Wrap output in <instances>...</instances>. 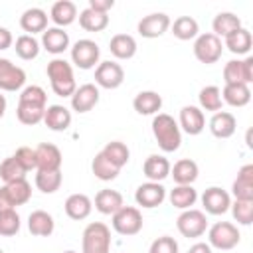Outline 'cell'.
<instances>
[{"instance_id": "cell-1", "label": "cell", "mask_w": 253, "mask_h": 253, "mask_svg": "<svg viewBox=\"0 0 253 253\" xmlns=\"http://www.w3.org/2000/svg\"><path fill=\"white\" fill-rule=\"evenodd\" d=\"M47 107V95L43 87L40 85H26L20 91L18 107H16V117L22 125L34 126L43 121V113Z\"/></svg>"}, {"instance_id": "cell-2", "label": "cell", "mask_w": 253, "mask_h": 253, "mask_svg": "<svg viewBox=\"0 0 253 253\" xmlns=\"http://www.w3.org/2000/svg\"><path fill=\"white\" fill-rule=\"evenodd\" d=\"M152 134L164 152H176L182 144V130L178 121L168 113H158L152 119Z\"/></svg>"}, {"instance_id": "cell-3", "label": "cell", "mask_w": 253, "mask_h": 253, "mask_svg": "<svg viewBox=\"0 0 253 253\" xmlns=\"http://www.w3.org/2000/svg\"><path fill=\"white\" fill-rule=\"evenodd\" d=\"M45 73H47V79H49V85L53 89L55 95L59 97H71L77 89V83H75V75H73V67L69 61L61 59V57H55L47 63L45 67Z\"/></svg>"}, {"instance_id": "cell-4", "label": "cell", "mask_w": 253, "mask_h": 253, "mask_svg": "<svg viewBox=\"0 0 253 253\" xmlns=\"http://www.w3.org/2000/svg\"><path fill=\"white\" fill-rule=\"evenodd\" d=\"M111 229L103 221H91L81 235L83 253H111Z\"/></svg>"}, {"instance_id": "cell-5", "label": "cell", "mask_w": 253, "mask_h": 253, "mask_svg": "<svg viewBox=\"0 0 253 253\" xmlns=\"http://www.w3.org/2000/svg\"><path fill=\"white\" fill-rule=\"evenodd\" d=\"M239 239H241V233L237 225H233L231 221H215L208 229V245L211 249L229 251L239 243Z\"/></svg>"}, {"instance_id": "cell-6", "label": "cell", "mask_w": 253, "mask_h": 253, "mask_svg": "<svg viewBox=\"0 0 253 253\" xmlns=\"http://www.w3.org/2000/svg\"><path fill=\"white\" fill-rule=\"evenodd\" d=\"M113 229L121 235H136L142 229V213L138 208L134 206H123L119 211H115L113 215Z\"/></svg>"}, {"instance_id": "cell-7", "label": "cell", "mask_w": 253, "mask_h": 253, "mask_svg": "<svg viewBox=\"0 0 253 253\" xmlns=\"http://www.w3.org/2000/svg\"><path fill=\"white\" fill-rule=\"evenodd\" d=\"M221 51H223V43L211 32L200 34L194 42V55L200 63H206V65L215 63L221 57Z\"/></svg>"}, {"instance_id": "cell-8", "label": "cell", "mask_w": 253, "mask_h": 253, "mask_svg": "<svg viewBox=\"0 0 253 253\" xmlns=\"http://www.w3.org/2000/svg\"><path fill=\"white\" fill-rule=\"evenodd\" d=\"M99 57H101V49L93 40L83 38L71 45V61L79 69H93L95 65H99Z\"/></svg>"}, {"instance_id": "cell-9", "label": "cell", "mask_w": 253, "mask_h": 253, "mask_svg": "<svg viewBox=\"0 0 253 253\" xmlns=\"http://www.w3.org/2000/svg\"><path fill=\"white\" fill-rule=\"evenodd\" d=\"M176 227H178V231L184 235V237H202L204 233H206V229H208V217H206V213L202 211V210H194V208H190V210H184L180 215H178V219H176Z\"/></svg>"}, {"instance_id": "cell-10", "label": "cell", "mask_w": 253, "mask_h": 253, "mask_svg": "<svg viewBox=\"0 0 253 253\" xmlns=\"http://www.w3.org/2000/svg\"><path fill=\"white\" fill-rule=\"evenodd\" d=\"M125 81V69L117 61H99L95 67V85L103 89H117Z\"/></svg>"}, {"instance_id": "cell-11", "label": "cell", "mask_w": 253, "mask_h": 253, "mask_svg": "<svg viewBox=\"0 0 253 253\" xmlns=\"http://www.w3.org/2000/svg\"><path fill=\"white\" fill-rule=\"evenodd\" d=\"M223 81L227 83H243L249 85L253 81V57L247 55L245 59H231L223 67Z\"/></svg>"}, {"instance_id": "cell-12", "label": "cell", "mask_w": 253, "mask_h": 253, "mask_svg": "<svg viewBox=\"0 0 253 253\" xmlns=\"http://www.w3.org/2000/svg\"><path fill=\"white\" fill-rule=\"evenodd\" d=\"M61 150L51 142H42L36 146V172H55L61 170Z\"/></svg>"}, {"instance_id": "cell-13", "label": "cell", "mask_w": 253, "mask_h": 253, "mask_svg": "<svg viewBox=\"0 0 253 253\" xmlns=\"http://www.w3.org/2000/svg\"><path fill=\"white\" fill-rule=\"evenodd\" d=\"M26 85V71L6 57H0V91H20Z\"/></svg>"}, {"instance_id": "cell-14", "label": "cell", "mask_w": 253, "mask_h": 253, "mask_svg": "<svg viewBox=\"0 0 253 253\" xmlns=\"http://www.w3.org/2000/svg\"><path fill=\"white\" fill-rule=\"evenodd\" d=\"M168 28H170V16L164 12H152V14L144 16L136 26L138 34L146 40L160 38L164 32H168Z\"/></svg>"}, {"instance_id": "cell-15", "label": "cell", "mask_w": 253, "mask_h": 253, "mask_svg": "<svg viewBox=\"0 0 253 253\" xmlns=\"http://www.w3.org/2000/svg\"><path fill=\"white\" fill-rule=\"evenodd\" d=\"M166 200V188L160 182H144L134 192V202L142 208H158Z\"/></svg>"}, {"instance_id": "cell-16", "label": "cell", "mask_w": 253, "mask_h": 253, "mask_svg": "<svg viewBox=\"0 0 253 253\" xmlns=\"http://www.w3.org/2000/svg\"><path fill=\"white\" fill-rule=\"evenodd\" d=\"M178 126L180 130H184L190 136L200 134L206 128V117L204 111L196 105H186L180 109V119H178Z\"/></svg>"}, {"instance_id": "cell-17", "label": "cell", "mask_w": 253, "mask_h": 253, "mask_svg": "<svg viewBox=\"0 0 253 253\" xmlns=\"http://www.w3.org/2000/svg\"><path fill=\"white\" fill-rule=\"evenodd\" d=\"M202 206L211 215H223L231 206V198L223 188L211 186L202 194Z\"/></svg>"}, {"instance_id": "cell-18", "label": "cell", "mask_w": 253, "mask_h": 253, "mask_svg": "<svg viewBox=\"0 0 253 253\" xmlns=\"http://www.w3.org/2000/svg\"><path fill=\"white\" fill-rule=\"evenodd\" d=\"M99 87L95 83H83L71 95V109L75 113H89L99 103Z\"/></svg>"}, {"instance_id": "cell-19", "label": "cell", "mask_w": 253, "mask_h": 253, "mask_svg": "<svg viewBox=\"0 0 253 253\" xmlns=\"http://www.w3.org/2000/svg\"><path fill=\"white\" fill-rule=\"evenodd\" d=\"M43 123L53 132H63L71 125V111L63 105H47L43 113Z\"/></svg>"}, {"instance_id": "cell-20", "label": "cell", "mask_w": 253, "mask_h": 253, "mask_svg": "<svg viewBox=\"0 0 253 253\" xmlns=\"http://www.w3.org/2000/svg\"><path fill=\"white\" fill-rule=\"evenodd\" d=\"M198 174H200L198 162L192 158H180L170 168V176L174 178L176 186H192L198 180Z\"/></svg>"}, {"instance_id": "cell-21", "label": "cell", "mask_w": 253, "mask_h": 253, "mask_svg": "<svg viewBox=\"0 0 253 253\" xmlns=\"http://www.w3.org/2000/svg\"><path fill=\"white\" fill-rule=\"evenodd\" d=\"M43 49L47 53H53V55H59L63 53L67 47H69V34L63 30V28H47L43 34H42V43Z\"/></svg>"}, {"instance_id": "cell-22", "label": "cell", "mask_w": 253, "mask_h": 253, "mask_svg": "<svg viewBox=\"0 0 253 253\" xmlns=\"http://www.w3.org/2000/svg\"><path fill=\"white\" fill-rule=\"evenodd\" d=\"M28 229L36 237H49L53 233V229H55L53 215L47 213L45 210H34L28 215Z\"/></svg>"}, {"instance_id": "cell-23", "label": "cell", "mask_w": 253, "mask_h": 253, "mask_svg": "<svg viewBox=\"0 0 253 253\" xmlns=\"http://www.w3.org/2000/svg\"><path fill=\"white\" fill-rule=\"evenodd\" d=\"M20 26L28 36L34 34H43L47 30V14L42 8H28L24 10V14L20 16Z\"/></svg>"}, {"instance_id": "cell-24", "label": "cell", "mask_w": 253, "mask_h": 253, "mask_svg": "<svg viewBox=\"0 0 253 253\" xmlns=\"http://www.w3.org/2000/svg\"><path fill=\"white\" fill-rule=\"evenodd\" d=\"M235 128H237V121L227 111H217L210 119V132L215 138H229V136H233Z\"/></svg>"}, {"instance_id": "cell-25", "label": "cell", "mask_w": 253, "mask_h": 253, "mask_svg": "<svg viewBox=\"0 0 253 253\" xmlns=\"http://www.w3.org/2000/svg\"><path fill=\"white\" fill-rule=\"evenodd\" d=\"M170 162L168 158H164L162 154H150L144 164H142V172L148 178V182H162L170 176Z\"/></svg>"}, {"instance_id": "cell-26", "label": "cell", "mask_w": 253, "mask_h": 253, "mask_svg": "<svg viewBox=\"0 0 253 253\" xmlns=\"http://www.w3.org/2000/svg\"><path fill=\"white\" fill-rule=\"evenodd\" d=\"M231 192L235 200H253V164L239 168L237 178L231 184Z\"/></svg>"}, {"instance_id": "cell-27", "label": "cell", "mask_w": 253, "mask_h": 253, "mask_svg": "<svg viewBox=\"0 0 253 253\" xmlns=\"http://www.w3.org/2000/svg\"><path fill=\"white\" fill-rule=\"evenodd\" d=\"M125 206L123 202V194L117 192V190H99L97 196H95V210L103 215H113L115 211H119L121 208Z\"/></svg>"}, {"instance_id": "cell-28", "label": "cell", "mask_w": 253, "mask_h": 253, "mask_svg": "<svg viewBox=\"0 0 253 253\" xmlns=\"http://www.w3.org/2000/svg\"><path fill=\"white\" fill-rule=\"evenodd\" d=\"M63 208H65L67 217H71L75 221H81V219L89 217V213L93 210V202H91V198L87 194H71L65 200Z\"/></svg>"}, {"instance_id": "cell-29", "label": "cell", "mask_w": 253, "mask_h": 253, "mask_svg": "<svg viewBox=\"0 0 253 253\" xmlns=\"http://www.w3.org/2000/svg\"><path fill=\"white\" fill-rule=\"evenodd\" d=\"M49 18L55 24V28H65L69 24L75 22L77 18V6L71 0H57L51 10H49Z\"/></svg>"}, {"instance_id": "cell-30", "label": "cell", "mask_w": 253, "mask_h": 253, "mask_svg": "<svg viewBox=\"0 0 253 253\" xmlns=\"http://www.w3.org/2000/svg\"><path fill=\"white\" fill-rule=\"evenodd\" d=\"M225 42H223V47H227L231 53H235V55H245V53H249V49H251V45H253V36H251V32L247 30V28H239V30H235L233 34H229V36H225L223 38Z\"/></svg>"}, {"instance_id": "cell-31", "label": "cell", "mask_w": 253, "mask_h": 253, "mask_svg": "<svg viewBox=\"0 0 253 253\" xmlns=\"http://www.w3.org/2000/svg\"><path fill=\"white\" fill-rule=\"evenodd\" d=\"M132 107L138 115H158L162 109V97L156 91H140L134 95Z\"/></svg>"}, {"instance_id": "cell-32", "label": "cell", "mask_w": 253, "mask_h": 253, "mask_svg": "<svg viewBox=\"0 0 253 253\" xmlns=\"http://www.w3.org/2000/svg\"><path fill=\"white\" fill-rule=\"evenodd\" d=\"M109 49L117 59H130L136 53V40L130 34H115L109 42Z\"/></svg>"}, {"instance_id": "cell-33", "label": "cell", "mask_w": 253, "mask_h": 253, "mask_svg": "<svg viewBox=\"0 0 253 253\" xmlns=\"http://www.w3.org/2000/svg\"><path fill=\"white\" fill-rule=\"evenodd\" d=\"M221 101L231 107H245L251 101V89L243 83H227L221 91Z\"/></svg>"}, {"instance_id": "cell-34", "label": "cell", "mask_w": 253, "mask_h": 253, "mask_svg": "<svg viewBox=\"0 0 253 253\" xmlns=\"http://www.w3.org/2000/svg\"><path fill=\"white\" fill-rule=\"evenodd\" d=\"M239 28H241V18L235 16L233 12H219L213 18V22H211V30H213L211 34L217 36L219 40L225 38V36H229V34H233Z\"/></svg>"}, {"instance_id": "cell-35", "label": "cell", "mask_w": 253, "mask_h": 253, "mask_svg": "<svg viewBox=\"0 0 253 253\" xmlns=\"http://www.w3.org/2000/svg\"><path fill=\"white\" fill-rule=\"evenodd\" d=\"M170 30H172L174 38H178L182 42H188V40H194V38L200 36V26L192 16L176 18L174 22H170Z\"/></svg>"}, {"instance_id": "cell-36", "label": "cell", "mask_w": 253, "mask_h": 253, "mask_svg": "<svg viewBox=\"0 0 253 253\" xmlns=\"http://www.w3.org/2000/svg\"><path fill=\"white\" fill-rule=\"evenodd\" d=\"M91 172L95 174V178H99V180H103V182H111V180H115V178L119 176L121 168H117V166L99 150V152L95 154L93 162H91Z\"/></svg>"}, {"instance_id": "cell-37", "label": "cell", "mask_w": 253, "mask_h": 253, "mask_svg": "<svg viewBox=\"0 0 253 253\" xmlns=\"http://www.w3.org/2000/svg\"><path fill=\"white\" fill-rule=\"evenodd\" d=\"M168 200L174 208L184 211V210H190L196 204L198 192H196L194 186H174V190H170V194H168Z\"/></svg>"}, {"instance_id": "cell-38", "label": "cell", "mask_w": 253, "mask_h": 253, "mask_svg": "<svg viewBox=\"0 0 253 253\" xmlns=\"http://www.w3.org/2000/svg\"><path fill=\"white\" fill-rule=\"evenodd\" d=\"M77 18H79V26L83 30H87V32H103L109 26V16L101 14V12H95L89 6L83 8Z\"/></svg>"}, {"instance_id": "cell-39", "label": "cell", "mask_w": 253, "mask_h": 253, "mask_svg": "<svg viewBox=\"0 0 253 253\" xmlns=\"http://www.w3.org/2000/svg\"><path fill=\"white\" fill-rule=\"evenodd\" d=\"M198 101H200V109L202 111H210V113H217L221 111V89L215 87V85H206L200 89V95H198Z\"/></svg>"}, {"instance_id": "cell-40", "label": "cell", "mask_w": 253, "mask_h": 253, "mask_svg": "<svg viewBox=\"0 0 253 253\" xmlns=\"http://www.w3.org/2000/svg\"><path fill=\"white\" fill-rule=\"evenodd\" d=\"M101 152H103L117 168H123V166L128 162V158H130L128 146H126L125 142H121V140H111V142H107Z\"/></svg>"}, {"instance_id": "cell-41", "label": "cell", "mask_w": 253, "mask_h": 253, "mask_svg": "<svg viewBox=\"0 0 253 253\" xmlns=\"http://www.w3.org/2000/svg\"><path fill=\"white\" fill-rule=\"evenodd\" d=\"M61 182H63L61 170H55V172H36V188L42 194H55L61 188Z\"/></svg>"}, {"instance_id": "cell-42", "label": "cell", "mask_w": 253, "mask_h": 253, "mask_svg": "<svg viewBox=\"0 0 253 253\" xmlns=\"http://www.w3.org/2000/svg\"><path fill=\"white\" fill-rule=\"evenodd\" d=\"M4 186L8 190V196H10L12 204H14V208L16 206H24V204L30 202V198H32V186H30V182L26 178L24 180H16V182H10V184H4Z\"/></svg>"}, {"instance_id": "cell-43", "label": "cell", "mask_w": 253, "mask_h": 253, "mask_svg": "<svg viewBox=\"0 0 253 253\" xmlns=\"http://www.w3.org/2000/svg\"><path fill=\"white\" fill-rule=\"evenodd\" d=\"M14 49H16V55H18L20 59L30 61V59H36V57H38V53H40V42H38L34 36L22 34V36L16 40Z\"/></svg>"}, {"instance_id": "cell-44", "label": "cell", "mask_w": 253, "mask_h": 253, "mask_svg": "<svg viewBox=\"0 0 253 253\" xmlns=\"http://www.w3.org/2000/svg\"><path fill=\"white\" fill-rule=\"evenodd\" d=\"M26 170L20 166V162L14 158V156H8L2 160L0 164V178L4 180V184H10V182H16V180H24L26 178Z\"/></svg>"}, {"instance_id": "cell-45", "label": "cell", "mask_w": 253, "mask_h": 253, "mask_svg": "<svg viewBox=\"0 0 253 253\" xmlns=\"http://www.w3.org/2000/svg\"><path fill=\"white\" fill-rule=\"evenodd\" d=\"M233 219L239 225H251L253 221V200H235L229 206Z\"/></svg>"}, {"instance_id": "cell-46", "label": "cell", "mask_w": 253, "mask_h": 253, "mask_svg": "<svg viewBox=\"0 0 253 253\" xmlns=\"http://www.w3.org/2000/svg\"><path fill=\"white\" fill-rule=\"evenodd\" d=\"M20 215L16 210H6V211H0V235L2 237H12L20 231Z\"/></svg>"}, {"instance_id": "cell-47", "label": "cell", "mask_w": 253, "mask_h": 253, "mask_svg": "<svg viewBox=\"0 0 253 253\" xmlns=\"http://www.w3.org/2000/svg\"><path fill=\"white\" fill-rule=\"evenodd\" d=\"M148 253H178V241L170 235H160L150 243Z\"/></svg>"}, {"instance_id": "cell-48", "label": "cell", "mask_w": 253, "mask_h": 253, "mask_svg": "<svg viewBox=\"0 0 253 253\" xmlns=\"http://www.w3.org/2000/svg\"><path fill=\"white\" fill-rule=\"evenodd\" d=\"M12 156L20 162V166L26 172L36 170V148H32V146H20Z\"/></svg>"}, {"instance_id": "cell-49", "label": "cell", "mask_w": 253, "mask_h": 253, "mask_svg": "<svg viewBox=\"0 0 253 253\" xmlns=\"http://www.w3.org/2000/svg\"><path fill=\"white\" fill-rule=\"evenodd\" d=\"M115 6V0H89V8L101 14H107Z\"/></svg>"}, {"instance_id": "cell-50", "label": "cell", "mask_w": 253, "mask_h": 253, "mask_svg": "<svg viewBox=\"0 0 253 253\" xmlns=\"http://www.w3.org/2000/svg\"><path fill=\"white\" fill-rule=\"evenodd\" d=\"M6 210H16L10 196H8V190L6 186H0V211H6Z\"/></svg>"}, {"instance_id": "cell-51", "label": "cell", "mask_w": 253, "mask_h": 253, "mask_svg": "<svg viewBox=\"0 0 253 253\" xmlns=\"http://www.w3.org/2000/svg\"><path fill=\"white\" fill-rule=\"evenodd\" d=\"M12 42H14V38H12L10 30H8V28H4V26H0V51L8 49V47L12 45Z\"/></svg>"}, {"instance_id": "cell-52", "label": "cell", "mask_w": 253, "mask_h": 253, "mask_svg": "<svg viewBox=\"0 0 253 253\" xmlns=\"http://www.w3.org/2000/svg\"><path fill=\"white\" fill-rule=\"evenodd\" d=\"M188 253H211V247L208 243H204V241H198L188 249Z\"/></svg>"}, {"instance_id": "cell-53", "label": "cell", "mask_w": 253, "mask_h": 253, "mask_svg": "<svg viewBox=\"0 0 253 253\" xmlns=\"http://www.w3.org/2000/svg\"><path fill=\"white\" fill-rule=\"evenodd\" d=\"M6 107H8V101H6V97L0 93V119L4 117V113H6Z\"/></svg>"}, {"instance_id": "cell-54", "label": "cell", "mask_w": 253, "mask_h": 253, "mask_svg": "<svg viewBox=\"0 0 253 253\" xmlns=\"http://www.w3.org/2000/svg\"><path fill=\"white\" fill-rule=\"evenodd\" d=\"M63 253H77V251H71V249H69V251H63Z\"/></svg>"}, {"instance_id": "cell-55", "label": "cell", "mask_w": 253, "mask_h": 253, "mask_svg": "<svg viewBox=\"0 0 253 253\" xmlns=\"http://www.w3.org/2000/svg\"><path fill=\"white\" fill-rule=\"evenodd\" d=\"M0 253H4V251H2V249H0Z\"/></svg>"}]
</instances>
